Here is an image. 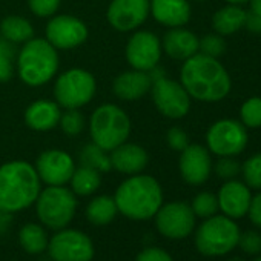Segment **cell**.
Segmentation results:
<instances>
[{
	"instance_id": "cell-4",
	"label": "cell",
	"mask_w": 261,
	"mask_h": 261,
	"mask_svg": "<svg viewBox=\"0 0 261 261\" xmlns=\"http://www.w3.org/2000/svg\"><path fill=\"white\" fill-rule=\"evenodd\" d=\"M59 69V54L46 39L28 40L19 53V77L28 86L48 83Z\"/></svg>"
},
{
	"instance_id": "cell-9",
	"label": "cell",
	"mask_w": 261,
	"mask_h": 261,
	"mask_svg": "<svg viewBox=\"0 0 261 261\" xmlns=\"http://www.w3.org/2000/svg\"><path fill=\"white\" fill-rule=\"evenodd\" d=\"M94 94V75L80 68H74L63 72L54 85V95L57 105L65 109H79L88 105L92 100Z\"/></svg>"
},
{
	"instance_id": "cell-32",
	"label": "cell",
	"mask_w": 261,
	"mask_h": 261,
	"mask_svg": "<svg viewBox=\"0 0 261 261\" xmlns=\"http://www.w3.org/2000/svg\"><path fill=\"white\" fill-rule=\"evenodd\" d=\"M244 183L250 189L261 191V152L249 157L241 166Z\"/></svg>"
},
{
	"instance_id": "cell-45",
	"label": "cell",
	"mask_w": 261,
	"mask_h": 261,
	"mask_svg": "<svg viewBox=\"0 0 261 261\" xmlns=\"http://www.w3.org/2000/svg\"><path fill=\"white\" fill-rule=\"evenodd\" d=\"M229 261H244V259H241V258H232V259H229Z\"/></svg>"
},
{
	"instance_id": "cell-26",
	"label": "cell",
	"mask_w": 261,
	"mask_h": 261,
	"mask_svg": "<svg viewBox=\"0 0 261 261\" xmlns=\"http://www.w3.org/2000/svg\"><path fill=\"white\" fill-rule=\"evenodd\" d=\"M117 212H118V209H117L114 198L108 197V195L95 197L86 206V218L95 226L109 224L115 218Z\"/></svg>"
},
{
	"instance_id": "cell-43",
	"label": "cell",
	"mask_w": 261,
	"mask_h": 261,
	"mask_svg": "<svg viewBox=\"0 0 261 261\" xmlns=\"http://www.w3.org/2000/svg\"><path fill=\"white\" fill-rule=\"evenodd\" d=\"M227 4H230V5H244V4H247L249 0H226Z\"/></svg>"
},
{
	"instance_id": "cell-7",
	"label": "cell",
	"mask_w": 261,
	"mask_h": 261,
	"mask_svg": "<svg viewBox=\"0 0 261 261\" xmlns=\"http://www.w3.org/2000/svg\"><path fill=\"white\" fill-rule=\"evenodd\" d=\"M77 209L75 194L65 186H48L36 200L39 220L49 229H65Z\"/></svg>"
},
{
	"instance_id": "cell-29",
	"label": "cell",
	"mask_w": 261,
	"mask_h": 261,
	"mask_svg": "<svg viewBox=\"0 0 261 261\" xmlns=\"http://www.w3.org/2000/svg\"><path fill=\"white\" fill-rule=\"evenodd\" d=\"M80 163L82 166H88L92 168L95 171L101 172H108L111 171L112 165H111V159L108 157L106 151H103L101 148H98L97 145H86L82 152H80Z\"/></svg>"
},
{
	"instance_id": "cell-16",
	"label": "cell",
	"mask_w": 261,
	"mask_h": 261,
	"mask_svg": "<svg viewBox=\"0 0 261 261\" xmlns=\"http://www.w3.org/2000/svg\"><path fill=\"white\" fill-rule=\"evenodd\" d=\"M149 16V0H112L106 17L109 25L121 33L133 31Z\"/></svg>"
},
{
	"instance_id": "cell-24",
	"label": "cell",
	"mask_w": 261,
	"mask_h": 261,
	"mask_svg": "<svg viewBox=\"0 0 261 261\" xmlns=\"http://www.w3.org/2000/svg\"><path fill=\"white\" fill-rule=\"evenodd\" d=\"M246 11L241 5L227 4L212 16V28L220 36H230L244 28Z\"/></svg>"
},
{
	"instance_id": "cell-25",
	"label": "cell",
	"mask_w": 261,
	"mask_h": 261,
	"mask_svg": "<svg viewBox=\"0 0 261 261\" xmlns=\"http://www.w3.org/2000/svg\"><path fill=\"white\" fill-rule=\"evenodd\" d=\"M0 33L10 43H27L34 37L31 23L19 16H8L0 22Z\"/></svg>"
},
{
	"instance_id": "cell-8",
	"label": "cell",
	"mask_w": 261,
	"mask_h": 261,
	"mask_svg": "<svg viewBox=\"0 0 261 261\" xmlns=\"http://www.w3.org/2000/svg\"><path fill=\"white\" fill-rule=\"evenodd\" d=\"M152 79V100L159 112L168 118H183L191 109V97L181 83L166 79L157 66L149 71Z\"/></svg>"
},
{
	"instance_id": "cell-30",
	"label": "cell",
	"mask_w": 261,
	"mask_h": 261,
	"mask_svg": "<svg viewBox=\"0 0 261 261\" xmlns=\"http://www.w3.org/2000/svg\"><path fill=\"white\" fill-rule=\"evenodd\" d=\"M240 118L244 127H261V97L247 98L240 108Z\"/></svg>"
},
{
	"instance_id": "cell-28",
	"label": "cell",
	"mask_w": 261,
	"mask_h": 261,
	"mask_svg": "<svg viewBox=\"0 0 261 261\" xmlns=\"http://www.w3.org/2000/svg\"><path fill=\"white\" fill-rule=\"evenodd\" d=\"M19 241L23 250H27L31 255L42 253L48 247V235L45 229L36 223L25 224L19 232Z\"/></svg>"
},
{
	"instance_id": "cell-47",
	"label": "cell",
	"mask_w": 261,
	"mask_h": 261,
	"mask_svg": "<svg viewBox=\"0 0 261 261\" xmlns=\"http://www.w3.org/2000/svg\"><path fill=\"white\" fill-rule=\"evenodd\" d=\"M255 261H261V256H258V258H256Z\"/></svg>"
},
{
	"instance_id": "cell-6",
	"label": "cell",
	"mask_w": 261,
	"mask_h": 261,
	"mask_svg": "<svg viewBox=\"0 0 261 261\" xmlns=\"http://www.w3.org/2000/svg\"><path fill=\"white\" fill-rule=\"evenodd\" d=\"M240 238L238 224L226 215L204 218L195 233V246L206 256H221L237 247Z\"/></svg>"
},
{
	"instance_id": "cell-46",
	"label": "cell",
	"mask_w": 261,
	"mask_h": 261,
	"mask_svg": "<svg viewBox=\"0 0 261 261\" xmlns=\"http://www.w3.org/2000/svg\"><path fill=\"white\" fill-rule=\"evenodd\" d=\"M195 2H206V0H195Z\"/></svg>"
},
{
	"instance_id": "cell-12",
	"label": "cell",
	"mask_w": 261,
	"mask_h": 261,
	"mask_svg": "<svg viewBox=\"0 0 261 261\" xmlns=\"http://www.w3.org/2000/svg\"><path fill=\"white\" fill-rule=\"evenodd\" d=\"M154 217L159 232L166 238H186L195 227V214L192 212V207L185 201H172L163 204Z\"/></svg>"
},
{
	"instance_id": "cell-38",
	"label": "cell",
	"mask_w": 261,
	"mask_h": 261,
	"mask_svg": "<svg viewBox=\"0 0 261 261\" xmlns=\"http://www.w3.org/2000/svg\"><path fill=\"white\" fill-rule=\"evenodd\" d=\"M30 10L37 17H51L60 7V0H28Z\"/></svg>"
},
{
	"instance_id": "cell-20",
	"label": "cell",
	"mask_w": 261,
	"mask_h": 261,
	"mask_svg": "<svg viewBox=\"0 0 261 261\" xmlns=\"http://www.w3.org/2000/svg\"><path fill=\"white\" fill-rule=\"evenodd\" d=\"M109 159L115 171L127 175L140 174L148 166V160H149L148 152L142 146L126 143V142L117 146L115 149H112Z\"/></svg>"
},
{
	"instance_id": "cell-1",
	"label": "cell",
	"mask_w": 261,
	"mask_h": 261,
	"mask_svg": "<svg viewBox=\"0 0 261 261\" xmlns=\"http://www.w3.org/2000/svg\"><path fill=\"white\" fill-rule=\"evenodd\" d=\"M180 83L189 97L200 101H220L232 88L230 75L218 59L197 53L185 60L180 71Z\"/></svg>"
},
{
	"instance_id": "cell-14",
	"label": "cell",
	"mask_w": 261,
	"mask_h": 261,
	"mask_svg": "<svg viewBox=\"0 0 261 261\" xmlns=\"http://www.w3.org/2000/svg\"><path fill=\"white\" fill-rule=\"evenodd\" d=\"M88 39V27L72 16H56L46 25V40L56 49H72Z\"/></svg>"
},
{
	"instance_id": "cell-15",
	"label": "cell",
	"mask_w": 261,
	"mask_h": 261,
	"mask_svg": "<svg viewBox=\"0 0 261 261\" xmlns=\"http://www.w3.org/2000/svg\"><path fill=\"white\" fill-rule=\"evenodd\" d=\"M34 168L39 174V178L48 186L66 185L75 171L72 157L60 149H48L42 152Z\"/></svg>"
},
{
	"instance_id": "cell-10",
	"label": "cell",
	"mask_w": 261,
	"mask_h": 261,
	"mask_svg": "<svg viewBox=\"0 0 261 261\" xmlns=\"http://www.w3.org/2000/svg\"><path fill=\"white\" fill-rule=\"evenodd\" d=\"M206 143L207 149L218 157H235L246 149L247 130L241 121L223 118L209 127Z\"/></svg>"
},
{
	"instance_id": "cell-3",
	"label": "cell",
	"mask_w": 261,
	"mask_h": 261,
	"mask_svg": "<svg viewBox=\"0 0 261 261\" xmlns=\"http://www.w3.org/2000/svg\"><path fill=\"white\" fill-rule=\"evenodd\" d=\"M114 201L124 217L143 221L152 218L162 207L163 191L154 177L136 174L117 188Z\"/></svg>"
},
{
	"instance_id": "cell-19",
	"label": "cell",
	"mask_w": 261,
	"mask_h": 261,
	"mask_svg": "<svg viewBox=\"0 0 261 261\" xmlns=\"http://www.w3.org/2000/svg\"><path fill=\"white\" fill-rule=\"evenodd\" d=\"M152 86V79L148 71H126L118 74L114 79L112 83V91L114 94L126 101H134L142 98L151 91Z\"/></svg>"
},
{
	"instance_id": "cell-34",
	"label": "cell",
	"mask_w": 261,
	"mask_h": 261,
	"mask_svg": "<svg viewBox=\"0 0 261 261\" xmlns=\"http://www.w3.org/2000/svg\"><path fill=\"white\" fill-rule=\"evenodd\" d=\"M226 51V42L223 39V36L214 33V34H207L204 37H201L198 40V53L218 59L224 54Z\"/></svg>"
},
{
	"instance_id": "cell-40",
	"label": "cell",
	"mask_w": 261,
	"mask_h": 261,
	"mask_svg": "<svg viewBox=\"0 0 261 261\" xmlns=\"http://www.w3.org/2000/svg\"><path fill=\"white\" fill-rule=\"evenodd\" d=\"M136 261H174V259L166 250L160 247H146L137 255Z\"/></svg>"
},
{
	"instance_id": "cell-31",
	"label": "cell",
	"mask_w": 261,
	"mask_h": 261,
	"mask_svg": "<svg viewBox=\"0 0 261 261\" xmlns=\"http://www.w3.org/2000/svg\"><path fill=\"white\" fill-rule=\"evenodd\" d=\"M191 207H192V212L195 214V217L209 218V217L215 215L217 211H218L217 195L212 194V192H200L192 200Z\"/></svg>"
},
{
	"instance_id": "cell-21",
	"label": "cell",
	"mask_w": 261,
	"mask_h": 261,
	"mask_svg": "<svg viewBox=\"0 0 261 261\" xmlns=\"http://www.w3.org/2000/svg\"><path fill=\"white\" fill-rule=\"evenodd\" d=\"M149 11L159 23L169 28L183 27L191 19L188 0H151Z\"/></svg>"
},
{
	"instance_id": "cell-17",
	"label": "cell",
	"mask_w": 261,
	"mask_h": 261,
	"mask_svg": "<svg viewBox=\"0 0 261 261\" xmlns=\"http://www.w3.org/2000/svg\"><path fill=\"white\" fill-rule=\"evenodd\" d=\"M180 174L183 180L192 186L203 185L211 177L212 160L209 151L201 145H189L180 155Z\"/></svg>"
},
{
	"instance_id": "cell-35",
	"label": "cell",
	"mask_w": 261,
	"mask_h": 261,
	"mask_svg": "<svg viewBox=\"0 0 261 261\" xmlns=\"http://www.w3.org/2000/svg\"><path fill=\"white\" fill-rule=\"evenodd\" d=\"M13 46L8 40H0V83H5L13 77Z\"/></svg>"
},
{
	"instance_id": "cell-36",
	"label": "cell",
	"mask_w": 261,
	"mask_h": 261,
	"mask_svg": "<svg viewBox=\"0 0 261 261\" xmlns=\"http://www.w3.org/2000/svg\"><path fill=\"white\" fill-rule=\"evenodd\" d=\"M214 169L220 178L227 181V180H233L241 172V165L233 157H220V160L215 163Z\"/></svg>"
},
{
	"instance_id": "cell-13",
	"label": "cell",
	"mask_w": 261,
	"mask_h": 261,
	"mask_svg": "<svg viewBox=\"0 0 261 261\" xmlns=\"http://www.w3.org/2000/svg\"><path fill=\"white\" fill-rule=\"evenodd\" d=\"M162 57V42L151 31H137L126 45V59L139 71L154 69Z\"/></svg>"
},
{
	"instance_id": "cell-41",
	"label": "cell",
	"mask_w": 261,
	"mask_h": 261,
	"mask_svg": "<svg viewBox=\"0 0 261 261\" xmlns=\"http://www.w3.org/2000/svg\"><path fill=\"white\" fill-rule=\"evenodd\" d=\"M247 215L253 226L261 227V192L252 197L249 209H247Z\"/></svg>"
},
{
	"instance_id": "cell-39",
	"label": "cell",
	"mask_w": 261,
	"mask_h": 261,
	"mask_svg": "<svg viewBox=\"0 0 261 261\" xmlns=\"http://www.w3.org/2000/svg\"><path fill=\"white\" fill-rule=\"evenodd\" d=\"M166 140H168L169 148L174 149V151H178V152H181L183 149H186L189 146V137H188V134L185 133L181 127H177V126H174V127H171L168 130Z\"/></svg>"
},
{
	"instance_id": "cell-11",
	"label": "cell",
	"mask_w": 261,
	"mask_h": 261,
	"mask_svg": "<svg viewBox=\"0 0 261 261\" xmlns=\"http://www.w3.org/2000/svg\"><path fill=\"white\" fill-rule=\"evenodd\" d=\"M46 249L54 261H91L94 256L91 238L75 229H60Z\"/></svg>"
},
{
	"instance_id": "cell-37",
	"label": "cell",
	"mask_w": 261,
	"mask_h": 261,
	"mask_svg": "<svg viewBox=\"0 0 261 261\" xmlns=\"http://www.w3.org/2000/svg\"><path fill=\"white\" fill-rule=\"evenodd\" d=\"M237 246H240V249L247 255H259L261 253V233L256 230H246L240 233Z\"/></svg>"
},
{
	"instance_id": "cell-18",
	"label": "cell",
	"mask_w": 261,
	"mask_h": 261,
	"mask_svg": "<svg viewBox=\"0 0 261 261\" xmlns=\"http://www.w3.org/2000/svg\"><path fill=\"white\" fill-rule=\"evenodd\" d=\"M218 209L223 215L237 220L247 215V209L252 200L250 188L246 183L237 180H227L218 191L217 195Z\"/></svg>"
},
{
	"instance_id": "cell-44",
	"label": "cell",
	"mask_w": 261,
	"mask_h": 261,
	"mask_svg": "<svg viewBox=\"0 0 261 261\" xmlns=\"http://www.w3.org/2000/svg\"><path fill=\"white\" fill-rule=\"evenodd\" d=\"M5 218H7V212H4L2 209H0V226H2V224H4Z\"/></svg>"
},
{
	"instance_id": "cell-42",
	"label": "cell",
	"mask_w": 261,
	"mask_h": 261,
	"mask_svg": "<svg viewBox=\"0 0 261 261\" xmlns=\"http://www.w3.org/2000/svg\"><path fill=\"white\" fill-rule=\"evenodd\" d=\"M249 14H253L256 17H261V0H249Z\"/></svg>"
},
{
	"instance_id": "cell-22",
	"label": "cell",
	"mask_w": 261,
	"mask_h": 261,
	"mask_svg": "<svg viewBox=\"0 0 261 261\" xmlns=\"http://www.w3.org/2000/svg\"><path fill=\"white\" fill-rule=\"evenodd\" d=\"M198 37L181 27L171 28L163 36V51L175 60H188L189 57L195 56L198 53Z\"/></svg>"
},
{
	"instance_id": "cell-27",
	"label": "cell",
	"mask_w": 261,
	"mask_h": 261,
	"mask_svg": "<svg viewBox=\"0 0 261 261\" xmlns=\"http://www.w3.org/2000/svg\"><path fill=\"white\" fill-rule=\"evenodd\" d=\"M69 183H71V191L75 195L86 197V195L94 194L100 188L101 177L98 171L88 168V166H80L79 169L74 171Z\"/></svg>"
},
{
	"instance_id": "cell-33",
	"label": "cell",
	"mask_w": 261,
	"mask_h": 261,
	"mask_svg": "<svg viewBox=\"0 0 261 261\" xmlns=\"http://www.w3.org/2000/svg\"><path fill=\"white\" fill-rule=\"evenodd\" d=\"M59 126L62 127V130L66 136L75 137L85 127V118L77 109H66V112H63L60 117Z\"/></svg>"
},
{
	"instance_id": "cell-23",
	"label": "cell",
	"mask_w": 261,
	"mask_h": 261,
	"mask_svg": "<svg viewBox=\"0 0 261 261\" xmlns=\"http://www.w3.org/2000/svg\"><path fill=\"white\" fill-rule=\"evenodd\" d=\"M62 117L60 106L49 100H37L25 111V121L34 130H49L59 126Z\"/></svg>"
},
{
	"instance_id": "cell-2",
	"label": "cell",
	"mask_w": 261,
	"mask_h": 261,
	"mask_svg": "<svg viewBox=\"0 0 261 261\" xmlns=\"http://www.w3.org/2000/svg\"><path fill=\"white\" fill-rule=\"evenodd\" d=\"M40 194V178L34 166L17 160L0 166V209L19 212L36 203Z\"/></svg>"
},
{
	"instance_id": "cell-5",
	"label": "cell",
	"mask_w": 261,
	"mask_h": 261,
	"mask_svg": "<svg viewBox=\"0 0 261 261\" xmlns=\"http://www.w3.org/2000/svg\"><path fill=\"white\" fill-rule=\"evenodd\" d=\"M92 143L106 152L123 145L130 133V121L126 112L111 103L98 106L89 121Z\"/></svg>"
}]
</instances>
